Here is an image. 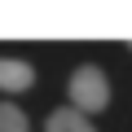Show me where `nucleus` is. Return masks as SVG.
Wrapping results in <instances>:
<instances>
[{"label": "nucleus", "mask_w": 132, "mask_h": 132, "mask_svg": "<svg viewBox=\"0 0 132 132\" xmlns=\"http://www.w3.org/2000/svg\"><path fill=\"white\" fill-rule=\"evenodd\" d=\"M44 132H93V123H88V114H79L75 106H62V110L48 114Z\"/></svg>", "instance_id": "nucleus-3"}, {"label": "nucleus", "mask_w": 132, "mask_h": 132, "mask_svg": "<svg viewBox=\"0 0 132 132\" xmlns=\"http://www.w3.org/2000/svg\"><path fill=\"white\" fill-rule=\"evenodd\" d=\"M35 84V71L27 62H18V57H0V88L5 93H22V88H31Z\"/></svg>", "instance_id": "nucleus-2"}, {"label": "nucleus", "mask_w": 132, "mask_h": 132, "mask_svg": "<svg viewBox=\"0 0 132 132\" xmlns=\"http://www.w3.org/2000/svg\"><path fill=\"white\" fill-rule=\"evenodd\" d=\"M0 132H27V114L18 106H0Z\"/></svg>", "instance_id": "nucleus-4"}, {"label": "nucleus", "mask_w": 132, "mask_h": 132, "mask_svg": "<svg viewBox=\"0 0 132 132\" xmlns=\"http://www.w3.org/2000/svg\"><path fill=\"white\" fill-rule=\"evenodd\" d=\"M71 106L79 114H93V110H106L110 106V84L97 66H79L71 75Z\"/></svg>", "instance_id": "nucleus-1"}]
</instances>
